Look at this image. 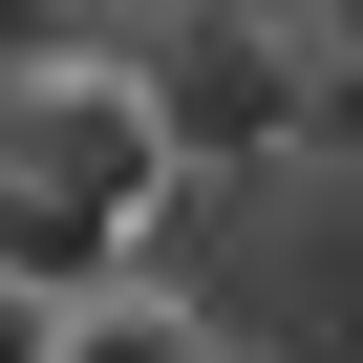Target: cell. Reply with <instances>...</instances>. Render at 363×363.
<instances>
[{
  "label": "cell",
  "instance_id": "cell-4",
  "mask_svg": "<svg viewBox=\"0 0 363 363\" xmlns=\"http://www.w3.org/2000/svg\"><path fill=\"white\" fill-rule=\"evenodd\" d=\"M43 65H128L86 0H0V86H43Z\"/></svg>",
  "mask_w": 363,
  "mask_h": 363
},
{
  "label": "cell",
  "instance_id": "cell-1",
  "mask_svg": "<svg viewBox=\"0 0 363 363\" xmlns=\"http://www.w3.org/2000/svg\"><path fill=\"white\" fill-rule=\"evenodd\" d=\"M128 86H150L171 193H257V171H299V43L257 22V0H171V22L128 43Z\"/></svg>",
  "mask_w": 363,
  "mask_h": 363
},
{
  "label": "cell",
  "instance_id": "cell-3",
  "mask_svg": "<svg viewBox=\"0 0 363 363\" xmlns=\"http://www.w3.org/2000/svg\"><path fill=\"white\" fill-rule=\"evenodd\" d=\"M43 363H214V320L171 299V278H107V299H65V342Z\"/></svg>",
  "mask_w": 363,
  "mask_h": 363
},
{
  "label": "cell",
  "instance_id": "cell-7",
  "mask_svg": "<svg viewBox=\"0 0 363 363\" xmlns=\"http://www.w3.org/2000/svg\"><path fill=\"white\" fill-rule=\"evenodd\" d=\"M86 22H107V43H150V22H171V0H86Z\"/></svg>",
  "mask_w": 363,
  "mask_h": 363
},
{
  "label": "cell",
  "instance_id": "cell-6",
  "mask_svg": "<svg viewBox=\"0 0 363 363\" xmlns=\"http://www.w3.org/2000/svg\"><path fill=\"white\" fill-rule=\"evenodd\" d=\"M43 342H65V299H22V278H0V363H43Z\"/></svg>",
  "mask_w": 363,
  "mask_h": 363
},
{
  "label": "cell",
  "instance_id": "cell-5",
  "mask_svg": "<svg viewBox=\"0 0 363 363\" xmlns=\"http://www.w3.org/2000/svg\"><path fill=\"white\" fill-rule=\"evenodd\" d=\"M299 150H320V171H363V65H299Z\"/></svg>",
  "mask_w": 363,
  "mask_h": 363
},
{
  "label": "cell",
  "instance_id": "cell-2",
  "mask_svg": "<svg viewBox=\"0 0 363 363\" xmlns=\"http://www.w3.org/2000/svg\"><path fill=\"white\" fill-rule=\"evenodd\" d=\"M0 193H43V214H86V235H128V257H150V214H193L171 150H150V86H128V65L0 86Z\"/></svg>",
  "mask_w": 363,
  "mask_h": 363
}]
</instances>
